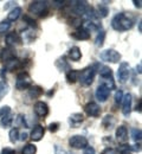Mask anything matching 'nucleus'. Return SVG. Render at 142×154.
Segmentation results:
<instances>
[{
	"instance_id": "nucleus-23",
	"label": "nucleus",
	"mask_w": 142,
	"mask_h": 154,
	"mask_svg": "<svg viewBox=\"0 0 142 154\" xmlns=\"http://www.w3.org/2000/svg\"><path fill=\"white\" fill-rule=\"evenodd\" d=\"M104 39H105V32H104L103 30L98 31L97 37L95 39V45H96L97 48H102L103 44H104Z\"/></svg>"
},
{
	"instance_id": "nucleus-33",
	"label": "nucleus",
	"mask_w": 142,
	"mask_h": 154,
	"mask_svg": "<svg viewBox=\"0 0 142 154\" xmlns=\"http://www.w3.org/2000/svg\"><path fill=\"white\" fill-rule=\"evenodd\" d=\"M10 113H11V108H10L8 106L1 107V108H0V119H2L4 116H6L7 114H10Z\"/></svg>"
},
{
	"instance_id": "nucleus-5",
	"label": "nucleus",
	"mask_w": 142,
	"mask_h": 154,
	"mask_svg": "<svg viewBox=\"0 0 142 154\" xmlns=\"http://www.w3.org/2000/svg\"><path fill=\"white\" fill-rule=\"evenodd\" d=\"M47 8V4L46 1H41V0H37V1H32L29 6V12L35 14V16H41L43 13L46 12Z\"/></svg>"
},
{
	"instance_id": "nucleus-34",
	"label": "nucleus",
	"mask_w": 142,
	"mask_h": 154,
	"mask_svg": "<svg viewBox=\"0 0 142 154\" xmlns=\"http://www.w3.org/2000/svg\"><path fill=\"white\" fill-rule=\"evenodd\" d=\"M58 128H59V123H58V122H53V123H50V125H49V131L52 132V133L57 132Z\"/></svg>"
},
{
	"instance_id": "nucleus-14",
	"label": "nucleus",
	"mask_w": 142,
	"mask_h": 154,
	"mask_svg": "<svg viewBox=\"0 0 142 154\" xmlns=\"http://www.w3.org/2000/svg\"><path fill=\"white\" fill-rule=\"evenodd\" d=\"M69 57H70L71 60H74V62H78L82 58L81 49H80L78 46H72V48L69 50Z\"/></svg>"
},
{
	"instance_id": "nucleus-6",
	"label": "nucleus",
	"mask_w": 142,
	"mask_h": 154,
	"mask_svg": "<svg viewBox=\"0 0 142 154\" xmlns=\"http://www.w3.org/2000/svg\"><path fill=\"white\" fill-rule=\"evenodd\" d=\"M69 146L75 149L85 148L88 146V139L83 135H74L69 139Z\"/></svg>"
},
{
	"instance_id": "nucleus-26",
	"label": "nucleus",
	"mask_w": 142,
	"mask_h": 154,
	"mask_svg": "<svg viewBox=\"0 0 142 154\" xmlns=\"http://www.w3.org/2000/svg\"><path fill=\"white\" fill-rule=\"evenodd\" d=\"M36 153H37V147L33 143H27L23 148V152H21V154H36Z\"/></svg>"
},
{
	"instance_id": "nucleus-25",
	"label": "nucleus",
	"mask_w": 142,
	"mask_h": 154,
	"mask_svg": "<svg viewBox=\"0 0 142 154\" xmlns=\"http://www.w3.org/2000/svg\"><path fill=\"white\" fill-rule=\"evenodd\" d=\"M108 13H109V8H108L107 6H104V5H98V7H97V12H96L97 17L105 18V17L108 16Z\"/></svg>"
},
{
	"instance_id": "nucleus-21",
	"label": "nucleus",
	"mask_w": 142,
	"mask_h": 154,
	"mask_svg": "<svg viewBox=\"0 0 142 154\" xmlns=\"http://www.w3.org/2000/svg\"><path fill=\"white\" fill-rule=\"evenodd\" d=\"M111 75H113V70L109 66H107V65L100 66V76L102 78H110Z\"/></svg>"
},
{
	"instance_id": "nucleus-12",
	"label": "nucleus",
	"mask_w": 142,
	"mask_h": 154,
	"mask_svg": "<svg viewBox=\"0 0 142 154\" xmlns=\"http://www.w3.org/2000/svg\"><path fill=\"white\" fill-rule=\"evenodd\" d=\"M44 133H45L44 127L41 126V125H37V126L32 129L30 137H31L33 141H41V139H43V136H44Z\"/></svg>"
},
{
	"instance_id": "nucleus-32",
	"label": "nucleus",
	"mask_w": 142,
	"mask_h": 154,
	"mask_svg": "<svg viewBox=\"0 0 142 154\" xmlns=\"http://www.w3.org/2000/svg\"><path fill=\"white\" fill-rule=\"evenodd\" d=\"M11 27V23L8 20H2L0 21V33H5L10 30Z\"/></svg>"
},
{
	"instance_id": "nucleus-3",
	"label": "nucleus",
	"mask_w": 142,
	"mask_h": 154,
	"mask_svg": "<svg viewBox=\"0 0 142 154\" xmlns=\"http://www.w3.org/2000/svg\"><path fill=\"white\" fill-rule=\"evenodd\" d=\"M102 60L104 62H109V63H119L121 60V54L117 52L114 49H107L104 51H102L100 55Z\"/></svg>"
},
{
	"instance_id": "nucleus-15",
	"label": "nucleus",
	"mask_w": 142,
	"mask_h": 154,
	"mask_svg": "<svg viewBox=\"0 0 142 154\" xmlns=\"http://www.w3.org/2000/svg\"><path fill=\"white\" fill-rule=\"evenodd\" d=\"M83 120H84V116L82 113H74L69 117V121H70L72 127H77L81 122H83Z\"/></svg>"
},
{
	"instance_id": "nucleus-45",
	"label": "nucleus",
	"mask_w": 142,
	"mask_h": 154,
	"mask_svg": "<svg viewBox=\"0 0 142 154\" xmlns=\"http://www.w3.org/2000/svg\"><path fill=\"white\" fill-rule=\"evenodd\" d=\"M139 32H142V21H139Z\"/></svg>"
},
{
	"instance_id": "nucleus-28",
	"label": "nucleus",
	"mask_w": 142,
	"mask_h": 154,
	"mask_svg": "<svg viewBox=\"0 0 142 154\" xmlns=\"http://www.w3.org/2000/svg\"><path fill=\"white\" fill-rule=\"evenodd\" d=\"M142 137V132L141 129L139 128H133L131 129V139L135 141V142H140Z\"/></svg>"
},
{
	"instance_id": "nucleus-10",
	"label": "nucleus",
	"mask_w": 142,
	"mask_h": 154,
	"mask_svg": "<svg viewBox=\"0 0 142 154\" xmlns=\"http://www.w3.org/2000/svg\"><path fill=\"white\" fill-rule=\"evenodd\" d=\"M33 109H35V113L38 116H41V117H44V116H46L49 114V106L43 101H37L35 103Z\"/></svg>"
},
{
	"instance_id": "nucleus-2",
	"label": "nucleus",
	"mask_w": 142,
	"mask_h": 154,
	"mask_svg": "<svg viewBox=\"0 0 142 154\" xmlns=\"http://www.w3.org/2000/svg\"><path fill=\"white\" fill-rule=\"evenodd\" d=\"M96 75V70L94 66H88L84 70H82L81 72H78V81L81 82L82 85L84 87H89L92 82Z\"/></svg>"
},
{
	"instance_id": "nucleus-29",
	"label": "nucleus",
	"mask_w": 142,
	"mask_h": 154,
	"mask_svg": "<svg viewBox=\"0 0 142 154\" xmlns=\"http://www.w3.org/2000/svg\"><path fill=\"white\" fill-rule=\"evenodd\" d=\"M102 85H104V87L108 88L109 90L115 89V82H114L113 77H110V78H103V81H102Z\"/></svg>"
},
{
	"instance_id": "nucleus-43",
	"label": "nucleus",
	"mask_w": 142,
	"mask_h": 154,
	"mask_svg": "<svg viewBox=\"0 0 142 154\" xmlns=\"http://www.w3.org/2000/svg\"><path fill=\"white\" fill-rule=\"evenodd\" d=\"M141 68H142L141 63H139V64H137V65H136V71H137V72H139V74H141V72H142Z\"/></svg>"
},
{
	"instance_id": "nucleus-11",
	"label": "nucleus",
	"mask_w": 142,
	"mask_h": 154,
	"mask_svg": "<svg viewBox=\"0 0 142 154\" xmlns=\"http://www.w3.org/2000/svg\"><path fill=\"white\" fill-rule=\"evenodd\" d=\"M109 94H110V90L101 84V85L97 87L96 93H95V96L97 98V101H100V102H105V101L108 100V97H109Z\"/></svg>"
},
{
	"instance_id": "nucleus-18",
	"label": "nucleus",
	"mask_w": 142,
	"mask_h": 154,
	"mask_svg": "<svg viewBox=\"0 0 142 154\" xmlns=\"http://www.w3.org/2000/svg\"><path fill=\"white\" fill-rule=\"evenodd\" d=\"M21 11H23L21 7H14L13 10L10 11V13H8V16H7V20H8L10 23H11V21H16V20L20 17Z\"/></svg>"
},
{
	"instance_id": "nucleus-35",
	"label": "nucleus",
	"mask_w": 142,
	"mask_h": 154,
	"mask_svg": "<svg viewBox=\"0 0 142 154\" xmlns=\"http://www.w3.org/2000/svg\"><path fill=\"white\" fill-rule=\"evenodd\" d=\"M122 98H123V91L122 90H117L115 94V102L116 103H121Z\"/></svg>"
},
{
	"instance_id": "nucleus-8",
	"label": "nucleus",
	"mask_w": 142,
	"mask_h": 154,
	"mask_svg": "<svg viewBox=\"0 0 142 154\" xmlns=\"http://www.w3.org/2000/svg\"><path fill=\"white\" fill-rule=\"evenodd\" d=\"M131 102H133V96L131 94H125L123 95L122 98V114L124 116H129L130 115V112H131Z\"/></svg>"
},
{
	"instance_id": "nucleus-31",
	"label": "nucleus",
	"mask_w": 142,
	"mask_h": 154,
	"mask_svg": "<svg viewBox=\"0 0 142 154\" xmlns=\"http://www.w3.org/2000/svg\"><path fill=\"white\" fill-rule=\"evenodd\" d=\"M43 94V89L41 87H31L30 88V96L32 97H39Z\"/></svg>"
},
{
	"instance_id": "nucleus-40",
	"label": "nucleus",
	"mask_w": 142,
	"mask_h": 154,
	"mask_svg": "<svg viewBox=\"0 0 142 154\" xmlns=\"http://www.w3.org/2000/svg\"><path fill=\"white\" fill-rule=\"evenodd\" d=\"M140 152L141 151V145L140 143H136V145H134V146H131V152Z\"/></svg>"
},
{
	"instance_id": "nucleus-38",
	"label": "nucleus",
	"mask_w": 142,
	"mask_h": 154,
	"mask_svg": "<svg viewBox=\"0 0 142 154\" xmlns=\"http://www.w3.org/2000/svg\"><path fill=\"white\" fill-rule=\"evenodd\" d=\"M83 154H96V152H95V149H94L92 147L86 146V147L84 148V152H83Z\"/></svg>"
},
{
	"instance_id": "nucleus-9",
	"label": "nucleus",
	"mask_w": 142,
	"mask_h": 154,
	"mask_svg": "<svg viewBox=\"0 0 142 154\" xmlns=\"http://www.w3.org/2000/svg\"><path fill=\"white\" fill-rule=\"evenodd\" d=\"M84 110H85V113L88 115L91 116V117H97V116H100V114H101V108L95 102H89L88 104H85Z\"/></svg>"
},
{
	"instance_id": "nucleus-22",
	"label": "nucleus",
	"mask_w": 142,
	"mask_h": 154,
	"mask_svg": "<svg viewBox=\"0 0 142 154\" xmlns=\"http://www.w3.org/2000/svg\"><path fill=\"white\" fill-rule=\"evenodd\" d=\"M66 81L69 82V83H75V82H77L78 81V71H76V70H69L68 72H66Z\"/></svg>"
},
{
	"instance_id": "nucleus-1",
	"label": "nucleus",
	"mask_w": 142,
	"mask_h": 154,
	"mask_svg": "<svg viewBox=\"0 0 142 154\" xmlns=\"http://www.w3.org/2000/svg\"><path fill=\"white\" fill-rule=\"evenodd\" d=\"M133 24H134V21L131 18H129L128 16H125L124 13H119V14H116L113 20H111V27L114 29V30H116V31H127V30H129V29H131V26H133Z\"/></svg>"
},
{
	"instance_id": "nucleus-41",
	"label": "nucleus",
	"mask_w": 142,
	"mask_h": 154,
	"mask_svg": "<svg viewBox=\"0 0 142 154\" xmlns=\"http://www.w3.org/2000/svg\"><path fill=\"white\" fill-rule=\"evenodd\" d=\"M27 133H25V132H23L21 134H19V140H21V141H25L26 139H27Z\"/></svg>"
},
{
	"instance_id": "nucleus-19",
	"label": "nucleus",
	"mask_w": 142,
	"mask_h": 154,
	"mask_svg": "<svg viewBox=\"0 0 142 154\" xmlns=\"http://www.w3.org/2000/svg\"><path fill=\"white\" fill-rule=\"evenodd\" d=\"M12 122H13V115L10 113L6 116H4L2 119H0V126L2 128H8L12 126Z\"/></svg>"
},
{
	"instance_id": "nucleus-16",
	"label": "nucleus",
	"mask_w": 142,
	"mask_h": 154,
	"mask_svg": "<svg viewBox=\"0 0 142 154\" xmlns=\"http://www.w3.org/2000/svg\"><path fill=\"white\" fill-rule=\"evenodd\" d=\"M72 37L78 39V40H88V39H90V33L84 29H80L72 33Z\"/></svg>"
},
{
	"instance_id": "nucleus-42",
	"label": "nucleus",
	"mask_w": 142,
	"mask_h": 154,
	"mask_svg": "<svg viewBox=\"0 0 142 154\" xmlns=\"http://www.w3.org/2000/svg\"><path fill=\"white\" fill-rule=\"evenodd\" d=\"M133 2L135 4V6H136L137 8H141V2H142L141 0H134Z\"/></svg>"
},
{
	"instance_id": "nucleus-17",
	"label": "nucleus",
	"mask_w": 142,
	"mask_h": 154,
	"mask_svg": "<svg viewBox=\"0 0 142 154\" xmlns=\"http://www.w3.org/2000/svg\"><path fill=\"white\" fill-rule=\"evenodd\" d=\"M21 40L19 38V36L17 35V33H14V32H12V33H8L7 36H6V44L8 45V46H14L16 44H18V43H20Z\"/></svg>"
},
{
	"instance_id": "nucleus-37",
	"label": "nucleus",
	"mask_w": 142,
	"mask_h": 154,
	"mask_svg": "<svg viewBox=\"0 0 142 154\" xmlns=\"http://www.w3.org/2000/svg\"><path fill=\"white\" fill-rule=\"evenodd\" d=\"M24 20H25L29 25H31V26H33V27L36 26V20H33L32 18H30L29 16H24Z\"/></svg>"
},
{
	"instance_id": "nucleus-30",
	"label": "nucleus",
	"mask_w": 142,
	"mask_h": 154,
	"mask_svg": "<svg viewBox=\"0 0 142 154\" xmlns=\"http://www.w3.org/2000/svg\"><path fill=\"white\" fill-rule=\"evenodd\" d=\"M19 65V60L17 59V58H13V59H11V60H8V62H6V69L7 70H14L17 66Z\"/></svg>"
},
{
	"instance_id": "nucleus-39",
	"label": "nucleus",
	"mask_w": 142,
	"mask_h": 154,
	"mask_svg": "<svg viewBox=\"0 0 142 154\" xmlns=\"http://www.w3.org/2000/svg\"><path fill=\"white\" fill-rule=\"evenodd\" d=\"M1 154H16V152H14V149H12V148L5 147V148L1 151Z\"/></svg>"
},
{
	"instance_id": "nucleus-13",
	"label": "nucleus",
	"mask_w": 142,
	"mask_h": 154,
	"mask_svg": "<svg viewBox=\"0 0 142 154\" xmlns=\"http://www.w3.org/2000/svg\"><path fill=\"white\" fill-rule=\"evenodd\" d=\"M115 135H116L117 141H120V142H125L128 140V131H127V128L124 126H119L116 128Z\"/></svg>"
},
{
	"instance_id": "nucleus-24",
	"label": "nucleus",
	"mask_w": 142,
	"mask_h": 154,
	"mask_svg": "<svg viewBox=\"0 0 142 154\" xmlns=\"http://www.w3.org/2000/svg\"><path fill=\"white\" fill-rule=\"evenodd\" d=\"M119 154H131V146L129 143H122L116 149Z\"/></svg>"
},
{
	"instance_id": "nucleus-44",
	"label": "nucleus",
	"mask_w": 142,
	"mask_h": 154,
	"mask_svg": "<svg viewBox=\"0 0 142 154\" xmlns=\"http://www.w3.org/2000/svg\"><path fill=\"white\" fill-rule=\"evenodd\" d=\"M136 110H137L139 113H141V100L139 101V104L136 106Z\"/></svg>"
},
{
	"instance_id": "nucleus-20",
	"label": "nucleus",
	"mask_w": 142,
	"mask_h": 154,
	"mask_svg": "<svg viewBox=\"0 0 142 154\" xmlns=\"http://www.w3.org/2000/svg\"><path fill=\"white\" fill-rule=\"evenodd\" d=\"M8 91H10V85H8V83H7L6 81H4V79L0 81V101L8 94Z\"/></svg>"
},
{
	"instance_id": "nucleus-36",
	"label": "nucleus",
	"mask_w": 142,
	"mask_h": 154,
	"mask_svg": "<svg viewBox=\"0 0 142 154\" xmlns=\"http://www.w3.org/2000/svg\"><path fill=\"white\" fill-rule=\"evenodd\" d=\"M102 154H117V152H116V149H115V148L107 147V148H104V149H103Z\"/></svg>"
},
{
	"instance_id": "nucleus-7",
	"label": "nucleus",
	"mask_w": 142,
	"mask_h": 154,
	"mask_svg": "<svg viewBox=\"0 0 142 154\" xmlns=\"http://www.w3.org/2000/svg\"><path fill=\"white\" fill-rule=\"evenodd\" d=\"M130 76V66L127 62H123L120 64L119 70H117V78L121 83H125Z\"/></svg>"
},
{
	"instance_id": "nucleus-27",
	"label": "nucleus",
	"mask_w": 142,
	"mask_h": 154,
	"mask_svg": "<svg viewBox=\"0 0 142 154\" xmlns=\"http://www.w3.org/2000/svg\"><path fill=\"white\" fill-rule=\"evenodd\" d=\"M10 141L12 142V143H14V142H17L18 140H19V131H18V128H12L11 131H10Z\"/></svg>"
},
{
	"instance_id": "nucleus-4",
	"label": "nucleus",
	"mask_w": 142,
	"mask_h": 154,
	"mask_svg": "<svg viewBox=\"0 0 142 154\" xmlns=\"http://www.w3.org/2000/svg\"><path fill=\"white\" fill-rule=\"evenodd\" d=\"M16 87L18 90H24V89H29L32 87V79L27 72H20L17 76V83Z\"/></svg>"
}]
</instances>
